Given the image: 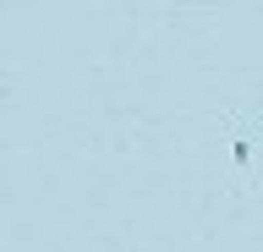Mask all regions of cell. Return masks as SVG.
Instances as JSON below:
<instances>
[{
  "label": "cell",
  "instance_id": "1",
  "mask_svg": "<svg viewBox=\"0 0 263 252\" xmlns=\"http://www.w3.org/2000/svg\"><path fill=\"white\" fill-rule=\"evenodd\" d=\"M263 132V115L247 110V115H225V137H230V181L252 186V137Z\"/></svg>",
  "mask_w": 263,
  "mask_h": 252
}]
</instances>
